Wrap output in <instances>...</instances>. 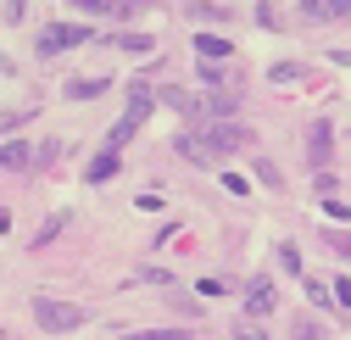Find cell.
<instances>
[{
	"label": "cell",
	"instance_id": "cell-1",
	"mask_svg": "<svg viewBox=\"0 0 351 340\" xmlns=\"http://www.w3.org/2000/svg\"><path fill=\"white\" fill-rule=\"evenodd\" d=\"M151 112H156V90H151L145 78H134V84H128V112L112 123V134H106V145H101V151H112V156H117L128 140L145 129V117H151Z\"/></svg>",
	"mask_w": 351,
	"mask_h": 340
},
{
	"label": "cell",
	"instance_id": "cell-2",
	"mask_svg": "<svg viewBox=\"0 0 351 340\" xmlns=\"http://www.w3.org/2000/svg\"><path fill=\"white\" fill-rule=\"evenodd\" d=\"M190 134L212 151V162H217V151H245V145H251V129H245L240 117H212V123H195Z\"/></svg>",
	"mask_w": 351,
	"mask_h": 340
},
{
	"label": "cell",
	"instance_id": "cell-3",
	"mask_svg": "<svg viewBox=\"0 0 351 340\" xmlns=\"http://www.w3.org/2000/svg\"><path fill=\"white\" fill-rule=\"evenodd\" d=\"M34 318H39V329H51V335H73V329H84V313L78 302H56V295H34Z\"/></svg>",
	"mask_w": 351,
	"mask_h": 340
},
{
	"label": "cell",
	"instance_id": "cell-4",
	"mask_svg": "<svg viewBox=\"0 0 351 340\" xmlns=\"http://www.w3.org/2000/svg\"><path fill=\"white\" fill-rule=\"evenodd\" d=\"M90 39H95V28L90 23H51L45 34H39V56H62V51H73V45H90Z\"/></svg>",
	"mask_w": 351,
	"mask_h": 340
},
{
	"label": "cell",
	"instance_id": "cell-5",
	"mask_svg": "<svg viewBox=\"0 0 351 340\" xmlns=\"http://www.w3.org/2000/svg\"><path fill=\"white\" fill-rule=\"evenodd\" d=\"M274 307H279L274 279H251V284H245V318H268Z\"/></svg>",
	"mask_w": 351,
	"mask_h": 340
},
{
	"label": "cell",
	"instance_id": "cell-6",
	"mask_svg": "<svg viewBox=\"0 0 351 340\" xmlns=\"http://www.w3.org/2000/svg\"><path fill=\"white\" fill-rule=\"evenodd\" d=\"M301 23H351V0H301Z\"/></svg>",
	"mask_w": 351,
	"mask_h": 340
},
{
	"label": "cell",
	"instance_id": "cell-7",
	"mask_svg": "<svg viewBox=\"0 0 351 340\" xmlns=\"http://www.w3.org/2000/svg\"><path fill=\"white\" fill-rule=\"evenodd\" d=\"M78 12H95V17H140L151 12V0H73Z\"/></svg>",
	"mask_w": 351,
	"mask_h": 340
},
{
	"label": "cell",
	"instance_id": "cell-8",
	"mask_svg": "<svg viewBox=\"0 0 351 340\" xmlns=\"http://www.w3.org/2000/svg\"><path fill=\"white\" fill-rule=\"evenodd\" d=\"M0 167H6V173H28V167H34V145L17 140V134H6V140H0Z\"/></svg>",
	"mask_w": 351,
	"mask_h": 340
},
{
	"label": "cell",
	"instance_id": "cell-9",
	"mask_svg": "<svg viewBox=\"0 0 351 340\" xmlns=\"http://www.w3.org/2000/svg\"><path fill=\"white\" fill-rule=\"evenodd\" d=\"M329 145H335V129H329V123L318 117V123H306V156H313L318 167L329 162Z\"/></svg>",
	"mask_w": 351,
	"mask_h": 340
},
{
	"label": "cell",
	"instance_id": "cell-10",
	"mask_svg": "<svg viewBox=\"0 0 351 340\" xmlns=\"http://www.w3.org/2000/svg\"><path fill=\"white\" fill-rule=\"evenodd\" d=\"M195 51H201L206 62H229V56H234V39H217V34H195Z\"/></svg>",
	"mask_w": 351,
	"mask_h": 340
},
{
	"label": "cell",
	"instance_id": "cell-11",
	"mask_svg": "<svg viewBox=\"0 0 351 340\" xmlns=\"http://www.w3.org/2000/svg\"><path fill=\"white\" fill-rule=\"evenodd\" d=\"M106 84H112V73H101V78H73V84H67V101H95V95H106Z\"/></svg>",
	"mask_w": 351,
	"mask_h": 340
},
{
	"label": "cell",
	"instance_id": "cell-12",
	"mask_svg": "<svg viewBox=\"0 0 351 340\" xmlns=\"http://www.w3.org/2000/svg\"><path fill=\"white\" fill-rule=\"evenodd\" d=\"M173 151H179L184 162H195V167H212V151H206L195 134H179V140H173Z\"/></svg>",
	"mask_w": 351,
	"mask_h": 340
},
{
	"label": "cell",
	"instance_id": "cell-13",
	"mask_svg": "<svg viewBox=\"0 0 351 340\" xmlns=\"http://www.w3.org/2000/svg\"><path fill=\"white\" fill-rule=\"evenodd\" d=\"M106 45H117V51H134V56H145V51H156V39H151V34H112Z\"/></svg>",
	"mask_w": 351,
	"mask_h": 340
},
{
	"label": "cell",
	"instance_id": "cell-14",
	"mask_svg": "<svg viewBox=\"0 0 351 340\" xmlns=\"http://www.w3.org/2000/svg\"><path fill=\"white\" fill-rule=\"evenodd\" d=\"M112 173H117V156H112V151H101V156H95L90 167H84V179H90V184H101V179H112Z\"/></svg>",
	"mask_w": 351,
	"mask_h": 340
},
{
	"label": "cell",
	"instance_id": "cell-15",
	"mask_svg": "<svg viewBox=\"0 0 351 340\" xmlns=\"http://www.w3.org/2000/svg\"><path fill=\"white\" fill-rule=\"evenodd\" d=\"M117 340H190V329H128Z\"/></svg>",
	"mask_w": 351,
	"mask_h": 340
},
{
	"label": "cell",
	"instance_id": "cell-16",
	"mask_svg": "<svg viewBox=\"0 0 351 340\" xmlns=\"http://www.w3.org/2000/svg\"><path fill=\"white\" fill-rule=\"evenodd\" d=\"M156 101H167L173 112H190V90H179V84H167V90H156Z\"/></svg>",
	"mask_w": 351,
	"mask_h": 340
},
{
	"label": "cell",
	"instance_id": "cell-17",
	"mask_svg": "<svg viewBox=\"0 0 351 340\" xmlns=\"http://www.w3.org/2000/svg\"><path fill=\"white\" fill-rule=\"evenodd\" d=\"M28 117H34V106H23V112H0V134H17Z\"/></svg>",
	"mask_w": 351,
	"mask_h": 340
},
{
	"label": "cell",
	"instance_id": "cell-18",
	"mask_svg": "<svg viewBox=\"0 0 351 340\" xmlns=\"http://www.w3.org/2000/svg\"><path fill=\"white\" fill-rule=\"evenodd\" d=\"M256 179H262V184H268V190H279V184H285V173H279V167H274L268 156H262V162H256Z\"/></svg>",
	"mask_w": 351,
	"mask_h": 340
},
{
	"label": "cell",
	"instance_id": "cell-19",
	"mask_svg": "<svg viewBox=\"0 0 351 340\" xmlns=\"http://www.w3.org/2000/svg\"><path fill=\"white\" fill-rule=\"evenodd\" d=\"M234 340H268V329H256V318H240L234 324Z\"/></svg>",
	"mask_w": 351,
	"mask_h": 340
},
{
	"label": "cell",
	"instance_id": "cell-20",
	"mask_svg": "<svg viewBox=\"0 0 351 340\" xmlns=\"http://www.w3.org/2000/svg\"><path fill=\"white\" fill-rule=\"evenodd\" d=\"M62 229H67V218H62V212H56V218H51V223H45V229H39V240H34V245H51V240H56V234H62Z\"/></svg>",
	"mask_w": 351,
	"mask_h": 340
},
{
	"label": "cell",
	"instance_id": "cell-21",
	"mask_svg": "<svg viewBox=\"0 0 351 340\" xmlns=\"http://www.w3.org/2000/svg\"><path fill=\"white\" fill-rule=\"evenodd\" d=\"M329 284H335V290H329V302H340V307L351 313V279H329Z\"/></svg>",
	"mask_w": 351,
	"mask_h": 340
},
{
	"label": "cell",
	"instance_id": "cell-22",
	"mask_svg": "<svg viewBox=\"0 0 351 340\" xmlns=\"http://www.w3.org/2000/svg\"><path fill=\"white\" fill-rule=\"evenodd\" d=\"M306 302H313V307H329V290H324V279H306Z\"/></svg>",
	"mask_w": 351,
	"mask_h": 340
},
{
	"label": "cell",
	"instance_id": "cell-23",
	"mask_svg": "<svg viewBox=\"0 0 351 340\" xmlns=\"http://www.w3.org/2000/svg\"><path fill=\"white\" fill-rule=\"evenodd\" d=\"M190 17H206V23H223L229 12H223V6H201V0H195V6H190Z\"/></svg>",
	"mask_w": 351,
	"mask_h": 340
},
{
	"label": "cell",
	"instance_id": "cell-24",
	"mask_svg": "<svg viewBox=\"0 0 351 340\" xmlns=\"http://www.w3.org/2000/svg\"><path fill=\"white\" fill-rule=\"evenodd\" d=\"M279 268H285V274H301V257H295V245H279Z\"/></svg>",
	"mask_w": 351,
	"mask_h": 340
},
{
	"label": "cell",
	"instance_id": "cell-25",
	"mask_svg": "<svg viewBox=\"0 0 351 340\" xmlns=\"http://www.w3.org/2000/svg\"><path fill=\"white\" fill-rule=\"evenodd\" d=\"M324 240L340 251V257H351V234H346V229H335V234H324Z\"/></svg>",
	"mask_w": 351,
	"mask_h": 340
},
{
	"label": "cell",
	"instance_id": "cell-26",
	"mask_svg": "<svg viewBox=\"0 0 351 340\" xmlns=\"http://www.w3.org/2000/svg\"><path fill=\"white\" fill-rule=\"evenodd\" d=\"M295 340H324V335H318V324H313V318H301V324H295Z\"/></svg>",
	"mask_w": 351,
	"mask_h": 340
},
{
	"label": "cell",
	"instance_id": "cell-27",
	"mask_svg": "<svg viewBox=\"0 0 351 340\" xmlns=\"http://www.w3.org/2000/svg\"><path fill=\"white\" fill-rule=\"evenodd\" d=\"M195 290H201V295H229V284H223V279H201Z\"/></svg>",
	"mask_w": 351,
	"mask_h": 340
},
{
	"label": "cell",
	"instance_id": "cell-28",
	"mask_svg": "<svg viewBox=\"0 0 351 340\" xmlns=\"http://www.w3.org/2000/svg\"><path fill=\"white\" fill-rule=\"evenodd\" d=\"M223 184H229V190H234V195H251V184H245V179H240V173H234V167H229V173H223Z\"/></svg>",
	"mask_w": 351,
	"mask_h": 340
},
{
	"label": "cell",
	"instance_id": "cell-29",
	"mask_svg": "<svg viewBox=\"0 0 351 340\" xmlns=\"http://www.w3.org/2000/svg\"><path fill=\"white\" fill-rule=\"evenodd\" d=\"M6 229H12V212H6V206H0V234H6Z\"/></svg>",
	"mask_w": 351,
	"mask_h": 340
},
{
	"label": "cell",
	"instance_id": "cell-30",
	"mask_svg": "<svg viewBox=\"0 0 351 340\" xmlns=\"http://www.w3.org/2000/svg\"><path fill=\"white\" fill-rule=\"evenodd\" d=\"M0 340H12V335H6V329H0Z\"/></svg>",
	"mask_w": 351,
	"mask_h": 340
}]
</instances>
